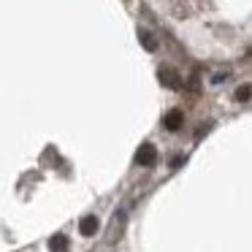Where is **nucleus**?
<instances>
[{
	"label": "nucleus",
	"instance_id": "f257e3e1",
	"mask_svg": "<svg viewBox=\"0 0 252 252\" xmlns=\"http://www.w3.org/2000/svg\"><path fill=\"white\" fill-rule=\"evenodd\" d=\"M158 163V149H155V144L144 141L141 147H138L136 152V165H141V168H149V165Z\"/></svg>",
	"mask_w": 252,
	"mask_h": 252
},
{
	"label": "nucleus",
	"instance_id": "f03ea898",
	"mask_svg": "<svg viewBox=\"0 0 252 252\" xmlns=\"http://www.w3.org/2000/svg\"><path fill=\"white\" fill-rule=\"evenodd\" d=\"M158 79H160V84H163V87H168V90H182V76H179V73H176L171 65H163V68H160V71H158Z\"/></svg>",
	"mask_w": 252,
	"mask_h": 252
},
{
	"label": "nucleus",
	"instance_id": "7ed1b4c3",
	"mask_svg": "<svg viewBox=\"0 0 252 252\" xmlns=\"http://www.w3.org/2000/svg\"><path fill=\"white\" fill-rule=\"evenodd\" d=\"M182 125H185V111H182V109H171L168 114L163 117V127H165V130H179Z\"/></svg>",
	"mask_w": 252,
	"mask_h": 252
},
{
	"label": "nucleus",
	"instance_id": "20e7f679",
	"mask_svg": "<svg viewBox=\"0 0 252 252\" xmlns=\"http://www.w3.org/2000/svg\"><path fill=\"white\" fill-rule=\"evenodd\" d=\"M79 230H82V236H95V233H98V217H95V214H87V217H82V222H79Z\"/></svg>",
	"mask_w": 252,
	"mask_h": 252
},
{
	"label": "nucleus",
	"instance_id": "39448f33",
	"mask_svg": "<svg viewBox=\"0 0 252 252\" xmlns=\"http://www.w3.org/2000/svg\"><path fill=\"white\" fill-rule=\"evenodd\" d=\"M68 247H71V241H68L65 233H55L49 239V250L52 252H68Z\"/></svg>",
	"mask_w": 252,
	"mask_h": 252
},
{
	"label": "nucleus",
	"instance_id": "423d86ee",
	"mask_svg": "<svg viewBox=\"0 0 252 252\" xmlns=\"http://www.w3.org/2000/svg\"><path fill=\"white\" fill-rule=\"evenodd\" d=\"M233 98L239 100V103H247V100H252V84H241V87L233 93Z\"/></svg>",
	"mask_w": 252,
	"mask_h": 252
},
{
	"label": "nucleus",
	"instance_id": "0eeeda50",
	"mask_svg": "<svg viewBox=\"0 0 252 252\" xmlns=\"http://www.w3.org/2000/svg\"><path fill=\"white\" fill-rule=\"evenodd\" d=\"M138 38H141V44H144V49H147V52H155V49H158V41H155L152 33L141 30V33H138Z\"/></svg>",
	"mask_w": 252,
	"mask_h": 252
}]
</instances>
